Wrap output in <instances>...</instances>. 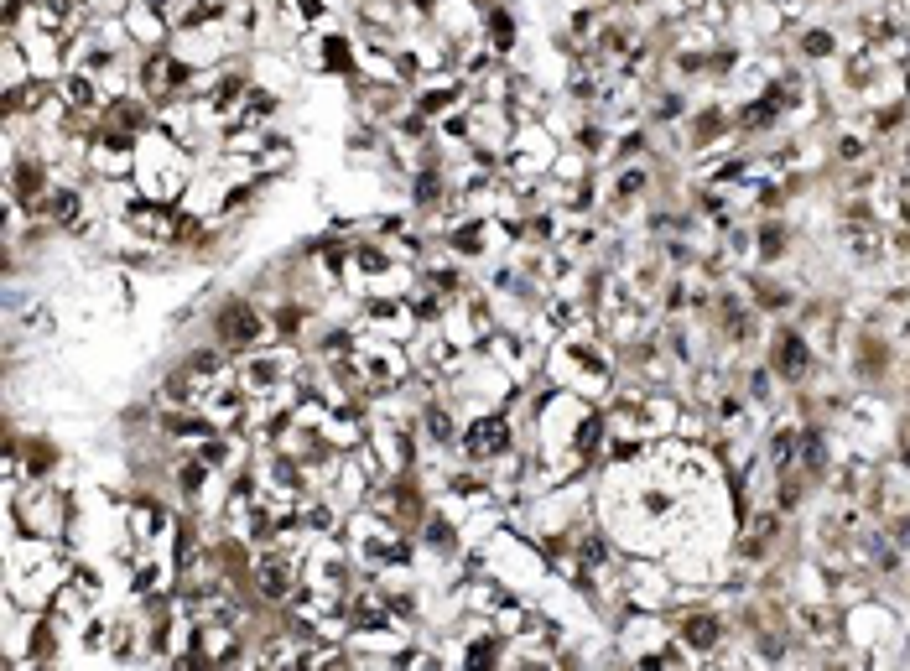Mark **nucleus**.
<instances>
[{
  "mask_svg": "<svg viewBox=\"0 0 910 671\" xmlns=\"http://www.w3.org/2000/svg\"><path fill=\"white\" fill-rule=\"evenodd\" d=\"M900 453H905V463H910V422H905V432H900Z\"/></svg>",
  "mask_w": 910,
  "mask_h": 671,
  "instance_id": "39",
  "label": "nucleus"
},
{
  "mask_svg": "<svg viewBox=\"0 0 910 671\" xmlns=\"http://www.w3.org/2000/svg\"><path fill=\"white\" fill-rule=\"evenodd\" d=\"M47 198V172H42V162H16V203H37Z\"/></svg>",
  "mask_w": 910,
  "mask_h": 671,
  "instance_id": "24",
  "label": "nucleus"
},
{
  "mask_svg": "<svg viewBox=\"0 0 910 671\" xmlns=\"http://www.w3.org/2000/svg\"><path fill=\"white\" fill-rule=\"evenodd\" d=\"M136 167H141L146 198L172 203L182 188H188V157H182V141L177 136H141L136 141Z\"/></svg>",
  "mask_w": 910,
  "mask_h": 671,
  "instance_id": "4",
  "label": "nucleus"
},
{
  "mask_svg": "<svg viewBox=\"0 0 910 671\" xmlns=\"http://www.w3.org/2000/svg\"><path fill=\"white\" fill-rule=\"evenodd\" d=\"M422 422H427V432H432V443H437V448H453L458 437H463V432L453 427V417H448L442 406H427V411H422Z\"/></svg>",
  "mask_w": 910,
  "mask_h": 671,
  "instance_id": "28",
  "label": "nucleus"
},
{
  "mask_svg": "<svg viewBox=\"0 0 910 671\" xmlns=\"http://www.w3.org/2000/svg\"><path fill=\"white\" fill-rule=\"evenodd\" d=\"M58 94H63V105H68V115L78 110V115H89V110H99V79L94 73H68V79L58 84Z\"/></svg>",
  "mask_w": 910,
  "mask_h": 671,
  "instance_id": "23",
  "label": "nucleus"
},
{
  "mask_svg": "<svg viewBox=\"0 0 910 671\" xmlns=\"http://www.w3.org/2000/svg\"><path fill=\"white\" fill-rule=\"evenodd\" d=\"M552 375L562 380V391H572V385L583 380V391L598 396V391H609V354L598 349V339H588V333H567L552 354Z\"/></svg>",
  "mask_w": 910,
  "mask_h": 671,
  "instance_id": "6",
  "label": "nucleus"
},
{
  "mask_svg": "<svg viewBox=\"0 0 910 671\" xmlns=\"http://www.w3.org/2000/svg\"><path fill=\"white\" fill-rule=\"evenodd\" d=\"M344 375H354L359 391L370 396H396L411 380V359L401 349V339H375V333H359L354 349L344 354Z\"/></svg>",
  "mask_w": 910,
  "mask_h": 671,
  "instance_id": "1",
  "label": "nucleus"
},
{
  "mask_svg": "<svg viewBox=\"0 0 910 671\" xmlns=\"http://www.w3.org/2000/svg\"><path fill=\"white\" fill-rule=\"evenodd\" d=\"M375 510L390 515L396 526H411V521H422V489L406 484V479H390L375 489Z\"/></svg>",
  "mask_w": 910,
  "mask_h": 671,
  "instance_id": "16",
  "label": "nucleus"
},
{
  "mask_svg": "<svg viewBox=\"0 0 910 671\" xmlns=\"http://www.w3.org/2000/svg\"><path fill=\"white\" fill-rule=\"evenodd\" d=\"M297 526H307V531L328 536V531L338 526V510H333L328 500H307V505H302V521H297Z\"/></svg>",
  "mask_w": 910,
  "mask_h": 671,
  "instance_id": "29",
  "label": "nucleus"
},
{
  "mask_svg": "<svg viewBox=\"0 0 910 671\" xmlns=\"http://www.w3.org/2000/svg\"><path fill=\"white\" fill-rule=\"evenodd\" d=\"M26 84H32V79H26V58H21V42H16V37H6V84H0V89H6V99H16V94H21Z\"/></svg>",
  "mask_w": 910,
  "mask_h": 671,
  "instance_id": "26",
  "label": "nucleus"
},
{
  "mask_svg": "<svg viewBox=\"0 0 910 671\" xmlns=\"http://www.w3.org/2000/svg\"><path fill=\"white\" fill-rule=\"evenodd\" d=\"M463 94H468V84H458V79H427L422 84V99H416V110L442 120V115H453L463 105Z\"/></svg>",
  "mask_w": 910,
  "mask_h": 671,
  "instance_id": "21",
  "label": "nucleus"
},
{
  "mask_svg": "<svg viewBox=\"0 0 910 671\" xmlns=\"http://www.w3.org/2000/svg\"><path fill=\"white\" fill-rule=\"evenodd\" d=\"M510 443H515V432H510V417H505V411H479V417H468V427H463V437H458L463 458H474V463L505 458Z\"/></svg>",
  "mask_w": 910,
  "mask_h": 671,
  "instance_id": "9",
  "label": "nucleus"
},
{
  "mask_svg": "<svg viewBox=\"0 0 910 671\" xmlns=\"http://www.w3.org/2000/svg\"><path fill=\"white\" fill-rule=\"evenodd\" d=\"M770 458H775V469H791V463L801 458V432H796V427L775 432V443H770Z\"/></svg>",
  "mask_w": 910,
  "mask_h": 671,
  "instance_id": "31",
  "label": "nucleus"
},
{
  "mask_svg": "<svg viewBox=\"0 0 910 671\" xmlns=\"http://www.w3.org/2000/svg\"><path fill=\"white\" fill-rule=\"evenodd\" d=\"M125 224L136 229V235H146V240H162V245H167V240H182V235L193 229L188 219H182V214L172 209V203L146 198V193L125 203Z\"/></svg>",
  "mask_w": 910,
  "mask_h": 671,
  "instance_id": "10",
  "label": "nucleus"
},
{
  "mask_svg": "<svg viewBox=\"0 0 910 671\" xmlns=\"http://www.w3.org/2000/svg\"><path fill=\"white\" fill-rule=\"evenodd\" d=\"M349 536H354V552L364 567H375V573H401L411 567V536L406 526H396L390 515H354L349 521Z\"/></svg>",
  "mask_w": 910,
  "mask_h": 671,
  "instance_id": "3",
  "label": "nucleus"
},
{
  "mask_svg": "<svg viewBox=\"0 0 910 671\" xmlns=\"http://www.w3.org/2000/svg\"><path fill=\"white\" fill-rule=\"evenodd\" d=\"M68 578V562L52 552V541L37 536L32 552L11 541V557H6V583H11V599H52Z\"/></svg>",
  "mask_w": 910,
  "mask_h": 671,
  "instance_id": "2",
  "label": "nucleus"
},
{
  "mask_svg": "<svg viewBox=\"0 0 910 671\" xmlns=\"http://www.w3.org/2000/svg\"><path fill=\"white\" fill-rule=\"evenodd\" d=\"M791 302V292H780V287H760V307H786Z\"/></svg>",
  "mask_w": 910,
  "mask_h": 671,
  "instance_id": "38",
  "label": "nucleus"
},
{
  "mask_svg": "<svg viewBox=\"0 0 910 671\" xmlns=\"http://www.w3.org/2000/svg\"><path fill=\"white\" fill-rule=\"evenodd\" d=\"M162 432L172 437V443H193V448H203L208 437H219V422L203 417V411L193 406V411H167V417H162Z\"/></svg>",
  "mask_w": 910,
  "mask_h": 671,
  "instance_id": "18",
  "label": "nucleus"
},
{
  "mask_svg": "<svg viewBox=\"0 0 910 671\" xmlns=\"http://www.w3.org/2000/svg\"><path fill=\"white\" fill-rule=\"evenodd\" d=\"M848 245H853V255H858V261H864V255L874 261V255L884 250V235H879L874 224H869V229H864V224H848Z\"/></svg>",
  "mask_w": 910,
  "mask_h": 671,
  "instance_id": "30",
  "label": "nucleus"
},
{
  "mask_svg": "<svg viewBox=\"0 0 910 671\" xmlns=\"http://www.w3.org/2000/svg\"><path fill=\"white\" fill-rule=\"evenodd\" d=\"M411 193H416V203H422V209H437L442 193H448V183H442L437 167H422V172H416V183H411Z\"/></svg>",
  "mask_w": 910,
  "mask_h": 671,
  "instance_id": "27",
  "label": "nucleus"
},
{
  "mask_svg": "<svg viewBox=\"0 0 910 671\" xmlns=\"http://www.w3.org/2000/svg\"><path fill=\"white\" fill-rule=\"evenodd\" d=\"M125 521H130V541H141V547H156V541L167 536V510L156 500H130Z\"/></svg>",
  "mask_w": 910,
  "mask_h": 671,
  "instance_id": "19",
  "label": "nucleus"
},
{
  "mask_svg": "<svg viewBox=\"0 0 910 671\" xmlns=\"http://www.w3.org/2000/svg\"><path fill=\"white\" fill-rule=\"evenodd\" d=\"M515 229L510 224H494V219H468V224H453L448 229V245L458 255H489V250H505Z\"/></svg>",
  "mask_w": 910,
  "mask_h": 671,
  "instance_id": "14",
  "label": "nucleus"
},
{
  "mask_svg": "<svg viewBox=\"0 0 910 671\" xmlns=\"http://www.w3.org/2000/svg\"><path fill=\"white\" fill-rule=\"evenodd\" d=\"M323 63H333V68H349V47H344V37H328V47H323Z\"/></svg>",
  "mask_w": 910,
  "mask_h": 671,
  "instance_id": "37",
  "label": "nucleus"
},
{
  "mask_svg": "<svg viewBox=\"0 0 910 671\" xmlns=\"http://www.w3.org/2000/svg\"><path fill=\"white\" fill-rule=\"evenodd\" d=\"M16 505H21L26 531H32V536H47V541L63 536V526H68V500H63V495H52V489H37V484H32V495L16 500Z\"/></svg>",
  "mask_w": 910,
  "mask_h": 671,
  "instance_id": "13",
  "label": "nucleus"
},
{
  "mask_svg": "<svg viewBox=\"0 0 910 671\" xmlns=\"http://www.w3.org/2000/svg\"><path fill=\"white\" fill-rule=\"evenodd\" d=\"M760 255H770V261H775V255H786V229H780V224L760 229Z\"/></svg>",
  "mask_w": 910,
  "mask_h": 671,
  "instance_id": "35",
  "label": "nucleus"
},
{
  "mask_svg": "<svg viewBox=\"0 0 910 671\" xmlns=\"http://www.w3.org/2000/svg\"><path fill=\"white\" fill-rule=\"evenodd\" d=\"M723 131H728V125H723V110H708V115H697V131H692V141H697V146H713Z\"/></svg>",
  "mask_w": 910,
  "mask_h": 671,
  "instance_id": "34",
  "label": "nucleus"
},
{
  "mask_svg": "<svg viewBox=\"0 0 910 671\" xmlns=\"http://www.w3.org/2000/svg\"><path fill=\"white\" fill-rule=\"evenodd\" d=\"M359 16L375 21V27H396V21H401V6H396V0H364Z\"/></svg>",
  "mask_w": 910,
  "mask_h": 671,
  "instance_id": "32",
  "label": "nucleus"
},
{
  "mask_svg": "<svg viewBox=\"0 0 910 671\" xmlns=\"http://www.w3.org/2000/svg\"><path fill=\"white\" fill-rule=\"evenodd\" d=\"M775 370L786 380H806V370H812V344H806V333H780L775 339Z\"/></svg>",
  "mask_w": 910,
  "mask_h": 671,
  "instance_id": "20",
  "label": "nucleus"
},
{
  "mask_svg": "<svg viewBox=\"0 0 910 671\" xmlns=\"http://www.w3.org/2000/svg\"><path fill=\"white\" fill-rule=\"evenodd\" d=\"M130 578H136V593H141V599H151V593L167 588V567H162V557H141Z\"/></svg>",
  "mask_w": 910,
  "mask_h": 671,
  "instance_id": "25",
  "label": "nucleus"
},
{
  "mask_svg": "<svg viewBox=\"0 0 910 671\" xmlns=\"http://www.w3.org/2000/svg\"><path fill=\"white\" fill-rule=\"evenodd\" d=\"M557 167V141L541 131V125H515V136H510V146L500 151V177L515 188V193H526V188H536V177L541 172H552Z\"/></svg>",
  "mask_w": 910,
  "mask_h": 671,
  "instance_id": "5",
  "label": "nucleus"
},
{
  "mask_svg": "<svg viewBox=\"0 0 910 671\" xmlns=\"http://www.w3.org/2000/svg\"><path fill=\"white\" fill-rule=\"evenodd\" d=\"M640 188H645V167H624V172L614 177V203H630Z\"/></svg>",
  "mask_w": 910,
  "mask_h": 671,
  "instance_id": "33",
  "label": "nucleus"
},
{
  "mask_svg": "<svg viewBox=\"0 0 910 671\" xmlns=\"http://www.w3.org/2000/svg\"><path fill=\"white\" fill-rule=\"evenodd\" d=\"M484 354L500 365L510 380H531L536 375V365H541V349H536V339L531 333H515V328H494L489 333V344H484Z\"/></svg>",
  "mask_w": 910,
  "mask_h": 671,
  "instance_id": "11",
  "label": "nucleus"
},
{
  "mask_svg": "<svg viewBox=\"0 0 910 671\" xmlns=\"http://www.w3.org/2000/svg\"><path fill=\"white\" fill-rule=\"evenodd\" d=\"M676 640H682L692 656H713L723 645V619L718 614H687L682 625H676Z\"/></svg>",
  "mask_w": 910,
  "mask_h": 671,
  "instance_id": "17",
  "label": "nucleus"
},
{
  "mask_svg": "<svg viewBox=\"0 0 910 671\" xmlns=\"http://www.w3.org/2000/svg\"><path fill=\"white\" fill-rule=\"evenodd\" d=\"M214 328H219L224 349H250V344H260V333H266V318H260L250 302H229Z\"/></svg>",
  "mask_w": 910,
  "mask_h": 671,
  "instance_id": "15",
  "label": "nucleus"
},
{
  "mask_svg": "<svg viewBox=\"0 0 910 671\" xmlns=\"http://www.w3.org/2000/svg\"><path fill=\"white\" fill-rule=\"evenodd\" d=\"M801 47H806L812 58H827L832 47H838V37H832V32H806V42H801Z\"/></svg>",
  "mask_w": 910,
  "mask_h": 671,
  "instance_id": "36",
  "label": "nucleus"
},
{
  "mask_svg": "<svg viewBox=\"0 0 910 671\" xmlns=\"http://www.w3.org/2000/svg\"><path fill=\"white\" fill-rule=\"evenodd\" d=\"M136 141L141 136H120V131H104L99 125V136L89 141V167L99 177H130L136 172Z\"/></svg>",
  "mask_w": 910,
  "mask_h": 671,
  "instance_id": "12",
  "label": "nucleus"
},
{
  "mask_svg": "<svg viewBox=\"0 0 910 671\" xmlns=\"http://www.w3.org/2000/svg\"><path fill=\"white\" fill-rule=\"evenodd\" d=\"M141 89L151 99H162V105H172V99H182V94H188V99L198 94V73H193V63H182L177 53H146Z\"/></svg>",
  "mask_w": 910,
  "mask_h": 671,
  "instance_id": "8",
  "label": "nucleus"
},
{
  "mask_svg": "<svg viewBox=\"0 0 910 671\" xmlns=\"http://www.w3.org/2000/svg\"><path fill=\"white\" fill-rule=\"evenodd\" d=\"M37 219H52V224H78L84 219V193L78 188H47V198L32 209Z\"/></svg>",
  "mask_w": 910,
  "mask_h": 671,
  "instance_id": "22",
  "label": "nucleus"
},
{
  "mask_svg": "<svg viewBox=\"0 0 910 671\" xmlns=\"http://www.w3.org/2000/svg\"><path fill=\"white\" fill-rule=\"evenodd\" d=\"M240 385H245L250 406L276 411L286 396H292V365H286V354H250L240 365Z\"/></svg>",
  "mask_w": 910,
  "mask_h": 671,
  "instance_id": "7",
  "label": "nucleus"
}]
</instances>
